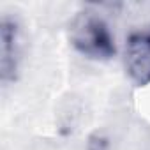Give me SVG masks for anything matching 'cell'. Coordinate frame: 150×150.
Here are the masks:
<instances>
[{"mask_svg": "<svg viewBox=\"0 0 150 150\" xmlns=\"http://www.w3.org/2000/svg\"><path fill=\"white\" fill-rule=\"evenodd\" d=\"M69 42L80 55L92 60H110L117 55L115 35L101 13L85 9L69 25Z\"/></svg>", "mask_w": 150, "mask_h": 150, "instance_id": "1", "label": "cell"}, {"mask_svg": "<svg viewBox=\"0 0 150 150\" xmlns=\"http://www.w3.org/2000/svg\"><path fill=\"white\" fill-rule=\"evenodd\" d=\"M124 67L136 87L150 85V27L127 35L124 44Z\"/></svg>", "mask_w": 150, "mask_h": 150, "instance_id": "2", "label": "cell"}, {"mask_svg": "<svg viewBox=\"0 0 150 150\" xmlns=\"http://www.w3.org/2000/svg\"><path fill=\"white\" fill-rule=\"evenodd\" d=\"M0 39H2V50H0V69H2V80L13 81L16 78L18 62H20V28L16 20L4 16L0 25Z\"/></svg>", "mask_w": 150, "mask_h": 150, "instance_id": "3", "label": "cell"}]
</instances>
